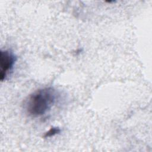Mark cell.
<instances>
[{"label":"cell","mask_w":152,"mask_h":152,"mask_svg":"<svg viewBox=\"0 0 152 152\" xmlns=\"http://www.w3.org/2000/svg\"><path fill=\"white\" fill-rule=\"evenodd\" d=\"M56 93L52 87L40 88L30 94L25 102V109L31 116L37 117L49 112L56 102Z\"/></svg>","instance_id":"1"},{"label":"cell","mask_w":152,"mask_h":152,"mask_svg":"<svg viewBox=\"0 0 152 152\" xmlns=\"http://www.w3.org/2000/svg\"><path fill=\"white\" fill-rule=\"evenodd\" d=\"M0 53V79L3 81L12 71L17 58L13 52L8 50H1Z\"/></svg>","instance_id":"2"},{"label":"cell","mask_w":152,"mask_h":152,"mask_svg":"<svg viewBox=\"0 0 152 152\" xmlns=\"http://www.w3.org/2000/svg\"><path fill=\"white\" fill-rule=\"evenodd\" d=\"M60 132H61V129L58 127H52L49 131H48L46 132L45 133L43 137L44 138L51 137L59 134Z\"/></svg>","instance_id":"3"}]
</instances>
